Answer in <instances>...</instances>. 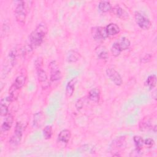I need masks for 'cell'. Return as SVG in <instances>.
Instances as JSON below:
<instances>
[{"instance_id":"cell-1","label":"cell","mask_w":157,"mask_h":157,"mask_svg":"<svg viewBox=\"0 0 157 157\" xmlns=\"http://www.w3.org/2000/svg\"><path fill=\"white\" fill-rule=\"evenodd\" d=\"M48 28L44 23H40L36 28L31 33L29 36L30 45L34 48L37 47L42 43L46 34Z\"/></svg>"},{"instance_id":"cell-2","label":"cell","mask_w":157,"mask_h":157,"mask_svg":"<svg viewBox=\"0 0 157 157\" xmlns=\"http://www.w3.org/2000/svg\"><path fill=\"white\" fill-rule=\"evenodd\" d=\"M27 13L28 9L26 2L24 1H18L15 8V17L19 24L23 25L25 23Z\"/></svg>"},{"instance_id":"cell-3","label":"cell","mask_w":157,"mask_h":157,"mask_svg":"<svg viewBox=\"0 0 157 157\" xmlns=\"http://www.w3.org/2000/svg\"><path fill=\"white\" fill-rule=\"evenodd\" d=\"M135 20L140 28L144 30H148L151 25L150 20L140 12H136L134 13Z\"/></svg>"},{"instance_id":"cell-4","label":"cell","mask_w":157,"mask_h":157,"mask_svg":"<svg viewBox=\"0 0 157 157\" xmlns=\"http://www.w3.org/2000/svg\"><path fill=\"white\" fill-rule=\"evenodd\" d=\"M50 80L52 82H56L61 78V72L58 63L55 61H52L49 64Z\"/></svg>"},{"instance_id":"cell-5","label":"cell","mask_w":157,"mask_h":157,"mask_svg":"<svg viewBox=\"0 0 157 157\" xmlns=\"http://www.w3.org/2000/svg\"><path fill=\"white\" fill-rule=\"evenodd\" d=\"M22 132H23L22 124L21 123L17 122L15 125L13 134L12 136L9 140V142L13 145H18L22 137V134H23Z\"/></svg>"},{"instance_id":"cell-6","label":"cell","mask_w":157,"mask_h":157,"mask_svg":"<svg viewBox=\"0 0 157 157\" xmlns=\"http://www.w3.org/2000/svg\"><path fill=\"white\" fill-rule=\"evenodd\" d=\"M37 70V75L38 82L43 90L47 89L50 85V83L48 78L47 75L45 71H44L42 68H39L36 69Z\"/></svg>"},{"instance_id":"cell-7","label":"cell","mask_w":157,"mask_h":157,"mask_svg":"<svg viewBox=\"0 0 157 157\" xmlns=\"http://www.w3.org/2000/svg\"><path fill=\"white\" fill-rule=\"evenodd\" d=\"M106 74L109 79L117 86H120L123 83V80L120 74L113 68L106 69Z\"/></svg>"},{"instance_id":"cell-8","label":"cell","mask_w":157,"mask_h":157,"mask_svg":"<svg viewBox=\"0 0 157 157\" xmlns=\"http://www.w3.org/2000/svg\"><path fill=\"white\" fill-rule=\"evenodd\" d=\"M91 34L93 38L98 41L103 40L109 36L106 33L105 27L101 26L92 28Z\"/></svg>"},{"instance_id":"cell-9","label":"cell","mask_w":157,"mask_h":157,"mask_svg":"<svg viewBox=\"0 0 157 157\" xmlns=\"http://www.w3.org/2000/svg\"><path fill=\"white\" fill-rule=\"evenodd\" d=\"M110 11L115 15H116L117 17H118V18H120L122 20H126L129 18L128 13L125 10H124L123 9H122L121 7H120L118 5L112 7Z\"/></svg>"},{"instance_id":"cell-10","label":"cell","mask_w":157,"mask_h":157,"mask_svg":"<svg viewBox=\"0 0 157 157\" xmlns=\"http://www.w3.org/2000/svg\"><path fill=\"white\" fill-rule=\"evenodd\" d=\"M5 117V120L1 125V131L3 132L9 131L11 128L13 121V116L10 113H8Z\"/></svg>"},{"instance_id":"cell-11","label":"cell","mask_w":157,"mask_h":157,"mask_svg":"<svg viewBox=\"0 0 157 157\" xmlns=\"http://www.w3.org/2000/svg\"><path fill=\"white\" fill-rule=\"evenodd\" d=\"M12 102L9 97L1 99L0 102V109L1 116H6L8 113V107L9 103Z\"/></svg>"},{"instance_id":"cell-12","label":"cell","mask_w":157,"mask_h":157,"mask_svg":"<svg viewBox=\"0 0 157 157\" xmlns=\"http://www.w3.org/2000/svg\"><path fill=\"white\" fill-rule=\"evenodd\" d=\"M77 77H74L68 82L66 87V94L67 97H71L72 96L74 92L75 86L77 83Z\"/></svg>"},{"instance_id":"cell-13","label":"cell","mask_w":157,"mask_h":157,"mask_svg":"<svg viewBox=\"0 0 157 157\" xmlns=\"http://www.w3.org/2000/svg\"><path fill=\"white\" fill-rule=\"evenodd\" d=\"M71 137V131L68 129L62 130L58 136V139L60 142L63 144H67Z\"/></svg>"},{"instance_id":"cell-14","label":"cell","mask_w":157,"mask_h":157,"mask_svg":"<svg viewBox=\"0 0 157 157\" xmlns=\"http://www.w3.org/2000/svg\"><path fill=\"white\" fill-rule=\"evenodd\" d=\"M105 28L108 36H115L120 31L119 26L117 24L113 23L107 25Z\"/></svg>"},{"instance_id":"cell-15","label":"cell","mask_w":157,"mask_h":157,"mask_svg":"<svg viewBox=\"0 0 157 157\" xmlns=\"http://www.w3.org/2000/svg\"><path fill=\"white\" fill-rule=\"evenodd\" d=\"M125 140L126 137L124 136H120L116 138L112 141L110 145V149L112 150H115L117 148H120L124 144Z\"/></svg>"},{"instance_id":"cell-16","label":"cell","mask_w":157,"mask_h":157,"mask_svg":"<svg viewBox=\"0 0 157 157\" xmlns=\"http://www.w3.org/2000/svg\"><path fill=\"white\" fill-rule=\"evenodd\" d=\"M45 115L42 112H39L36 113L34 115V119H33V125L36 128L40 127L44 121Z\"/></svg>"},{"instance_id":"cell-17","label":"cell","mask_w":157,"mask_h":157,"mask_svg":"<svg viewBox=\"0 0 157 157\" xmlns=\"http://www.w3.org/2000/svg\"><path fill=\"white\" fill-rule=\"evenodd\" d=\"M88 99L93 102H98L100 99V91L97 88H92L88 93Z\"/></svg>"},{"instance_id":"cell-18","label":"cell","mask_w":157,"mask_h":157,"mask_svg":"<svg viewBox=\"0 0 157 157\" xmlns=\"http://www.w3.org/2000/svg\"><path fill=\"white\" fill-rule=\"evenodd\" d=\"M80 54L75 50H70L67 55V60L69 63H75L80 58Z\"/></svg>"},{"instance_id":"cell-19","label":"cell","mask_w":157,"mask_h":157,"mask_svg":"<svg viewBox=\"0 0 157 157\" xmlns=\"http://www.w3.org/2000/svg\"><path fill=\"white\" fill-rule=\"evenodd\" d=\"M96 53L98 57L100 59L107 60L109 58L108 52L104 46H99L98 47H97L96 49Z\"/></svg>"},{"instance_id":"cell-20","label":"cell","mask_w":157,"mask_h":157,"mask_svg":"<svg viewBox=\"0 0 157 157\" xmlns=\"http://www.w3.org/2000/svg\"><path fill=\"white\" fill-rule=\"evenodd\" d=\"M19 91L20 89L18 88L13 83L11 85L9 90V98L12 101H13L17 99L19 96Z\"/></svg>"},{"instance_id":"cell-21","label":"cell","mask_w":157,"mask_h":157,"mask_svg":"<svg viewBox=\"0 0 157 157\" xmlns=\"http://www.w3.org/2000/svg\"><path fill=\"white\" fill-rule=\"evenodd\" d=\"M117 43L118 44V45L121 51L128 49L131 45V42H130L129 40L125 37H122L120 39H119L117 41Z\"/></svg>"},{"instance_id":"cell-22","label":"cell","mask_w":157,"mask_h":157,"mask_svg":"<svg viewBox=\"0 0 157 157\" xmlns=\"http://www.w3.org/2000/svg\"><path fill=\"white\" fill-rule=\"evenodd\" d=\"M98 8L102 12H107L111 10L112 6L109 1H101L98 4Z\"/></svg>"},{"instance_id":"cell-23","label":"cell","mask_w":157,"mask_h":157,"mask_svg":"<svg viewBox=\"0 0 157 157\" xmlns=\"http://www.w3.org/2000/svg\"><path fill=\"white\" fill-rule=\"evenodd\" d=\"M145 85L150 89H153L156 85V76L155 74H152L149 75L146 81Z\"/></svg>"},{"instance_id":"cell-24","label":"cell","mask_w":157,"mask_h":157,"mask_svg":"<svg viewBox=\"0 0 157 157\" xmlns=\"http://www.w3.org/2000/svg\"><path fill=\"white\" fill-rule=\"evenodd\" d=\"M26 82V77L23 75L17 76L14 81L13 84L20 90L24 86Z\"/></svg>"},{"instance_id":"cell-25","label":"cell","mask_w":157,"mask_h":157,"mask_svg":"<svg viewBox=\"0 0 157 157\" xmlns=\"http://www.w3.org/2000/svg\"><path fill=\"white\" fill-rule=\"evenodd\" d=\"M133 140L134 142L136 147V150L140 151L141 149L143 147V145L144 144V140L142 139V137L139 136H136L133 138Z\"/></svg>"},{"instance_id":"cell-26","label":"cell","mask_w":157,"mask_h":157,"mask_svg":"<svg viewBox=\"0 0 157 157\" xmlns=\"http://www.w3.org/2000/svg\"><path fill=\"white\" fill-rule=\"evenodd\" d=\"M139 128L142 131H145L151 128V121L148 118H145L139 123Z\"/></svg>"},{"instance_id":"cell-27","label":"cell","mask_w":157,"mask_h":157,"mask_svg":"<svg viewBox=\"0 0 157 157\" xmlns=\"http://www.w3.org/2000/svg\"><path fill=\"white\" fill-rule=\"evenodd\" d=\"M52 134H53V131H52V128L51 126L47 125L44 128L43 136L45 139H47V140L50 139L52 136Z\"/></svg>"},{"instance_id":"cell-28","label":"cell","mask_w":157,"mask_h":157,"mask_svg":"<svg viewBox=\"0 0 157 157\" xmlns=\"http://www.w3.org/2000/svg\"><path fill=\"white\" fill-rule=\"evenodd\" d=\"M110 51H111V53L113 56H118L120 55V54L121 53V52H122L121 50V49L120 48L118 44L117 43V42H115V43L113 44V45L110 48Z\"/></svg>"},{"instance_id":"cell-29","label":"cell","mask_w":157,"mask_h":157,"mask_svg":"<svg viewBox=\"0 0 157 157\" xmlns=\"http://www.w3.org/2000/svg\"><path fill=\"white\" fill-rule=\"evenodd\" d=\"M151 58H152V56H151V54L147 53L140 59V62L143 63H148V62H149L151 60Z\"/></svg>"},{"instance_id":"cell-30","label":"cell","mask_w":157,"mask_h":157,"mask_svg":"<svg viewBox=\"0 0 157 157\" xmlns=\"http://www.w3.org/2000/svg\"><path fill=\"white\" fill-rule=\"evenodd\" d=\"M144 144L147 145L148 147H151L154 145L155 144V141L153 140V139H150V138H148V139H146L145 140H144Z\"/></svg>"},{"instance_id":"cell-31","label":"cell","mask_w":157,"mask_h":157,"mask_svg":"<svg viewBox=\"0 0 157 157\" xmlns=\"http://www.w3.org/2000/svg\"><path fill=\"white\" fill-rule=\"evenodd\" d=\"M42 59L40 57L37 58L35 61V67H36V69H39V68H41V66H42Z\"/></svg>"},{"instance_id":"cell-32","label":"cell","mask_w":157,"mask_h":157,"mask_svg":"<svg viewBox=\"0 0 157 157\" xmlns=\"http://www.w3.org/2000/svg\"><path fill=\"white\" fill-rule=\"evenodd\" d=\"M75 106L78 109H81L82 107H83V103L82 102V99H79L77 101V102H76V104H75Z\"/></svg>"}]
</instances>
